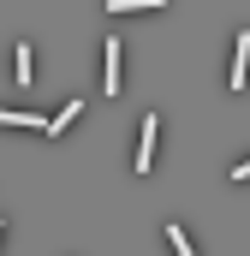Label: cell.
<instances>
[{
	"label": "cell",
	"instance_id": "cell-1",
	"mask_svg": "<svg viewBox=\"0 0 250 256\" xmlns=\"http://www.w3.org/2000/svg\"><path fill=\"white\" fill-rule=\"evenodd\" d=\"M226 84H232V90L250 84V30H238V42H232V72H226Z\"/></svg>",
	"mask_w": 250,
	"mask_h": 256
},
{
	"label": "cell",
	"instance_id": "cell-2",
	"mask_svg": "<svg viewBox=\"0 0 250 256\" xmlns=\"http://www.w3.org/2000/svg\"><path fill=\"white\" fill-rule=\"evenodd\" d=\"M155 131H161V120L149 114V120H143V131H137V161H131L137 173H149V167H155Z\"/></svg>",
	"mask_w": 250,
	"mask_h": 256
},
{
	"label": "cell",
	"instance_id": "cell-3",
	"mask_svg": "<svg viewBox=\"0 0 250 256\" xmlns=\"http://www.w3.org/2000/svg\"><path fill=\"white\" fill-rule=\"evenodd\" d=\"M120 42H108V72H102V90H108V96H120Z\"/></svg>",
	"mask_w": 250,
	"mask_h": 256
},
{
	"label": "cell",
	"instance_id": "cell-4",
	"mask_svg": "<svg viewBox=\"0 0 250 256\" xmlns=\"http://www.w3.org/2000/svg\"><path fill=\"white\" fill-rule=\"evenodd\" d=\"M167 0H108V12L114 18H125V12H161Z\"/></svg>",
	"mask_w": 250,
	"mask_h": 256
},
{
	"label": "cell",
	"instance_id": "cell-5",
	"mask_svg": "<svg viewBox=\"0 0 250 256\" xmlns=\"http://www.w3.org/2000/svg\"><path fill=\"white\" fill-rule=\"evenodd\" d=\"M78 114H84V102H66V108H60V114H54V120H48L42 131H48V137H60V131L72 126V120H78Z\"/></svg>",
	"mask_w": 250,
	"mask_h": 256
},
{
	"label": "cell",
	"instance_id": "cell-6",
	"mask_svg": "<svg viewBox=\"0 0 250 256\" xmlns=\"http://www.w3.org/2000/svg\"><path fill=\"white\" fill-rule=\"evenodd\" d=\"M0 126H48V120H36V114H18V108H0Z\"/></svg>",
	"mask_w": 250,
	"mask_h": 256
},
{
	"label": "cell",
	"instance_id": "cell-7",
	"mask_svg": "<svg viewBox=\"0 0 250 256\" xmlns=\"http://www.w3.org/2000/svg\"><path fill=\"white\" fill-rule=\"evenodd\" d=\"M30 72H36V66H30V42H18V84H24V90H30Z\"/></svg>",
	"mask_w": 250,
	"mask_h": 256
},
{
	"label": "cell",
	"instance_id": "cell-8",
	"mask_svg": "<svg viewBox=\"0 0 250 256\" xmlns=\"http://www.w3.org/2000/svg\"><path fill=\"white\" fill-rule=\"evenodd\" d=\"M232 179H250V161H238V167H232Z\"/></svg>",
	"mask_w": 250,
	"mask_h": 256
}]
</instances>
